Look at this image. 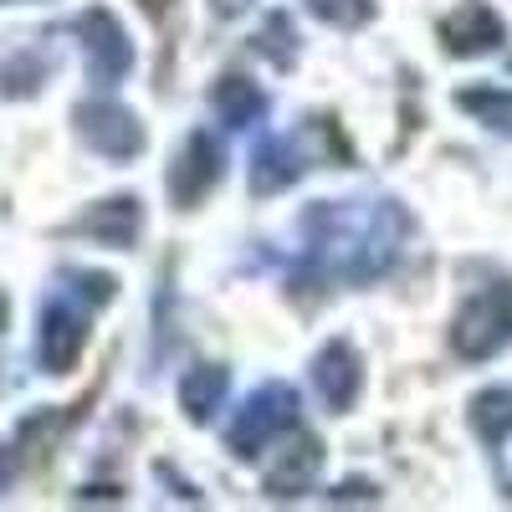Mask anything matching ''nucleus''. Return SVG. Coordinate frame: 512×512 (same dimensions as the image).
Masks as SVG:
<instances>
[{
	"label": "nucleus",
	"instance_id": "obj_1",
	"mask_svg": "<svg viewBox=\"0 0 512 512\" xmlns=\"http://www.w3.org/2000/svg\"><path fill=\"white\" fill-rule=\"evenodd\" d=\"M0 318H6V303H0Z\"/></svg>",
	"mask_w": 512,
	"mask_h": 512
}]
</instances>
